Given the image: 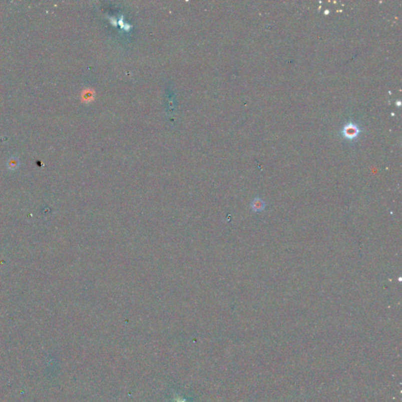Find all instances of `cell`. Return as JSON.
I'll list each match as a JSON object with an SVG mask.
<instances>
[{"mask_svg": "<svg viewBox=\"0 0 402 402\" xmlns=\"http://www.w3.org/2000/svg\"><path fill=\"white\" fill-rule=\"evenodd\" d=\"M252 208H253L255 211H261L264 208L265 204L261 199L257 198L255 199L253 202H252Z\"/></svg>", "mask_w": 402, "mask_h": 402, "instance_id": "7a4b0ae2", "label": "cell"}, {"mask_svg": "<svg viewBox=\"0 0 402 402\" xmlns=\"http://www.w3.org/2000/svg\"><path fill=\"white\" fill-rule=\"evenodd\" d=\"M343 134L347 139H354L359 134V128L357 127V125L350 123V124L346 125L345 127H344Z\"/></svg>", "mask_w": 402, "mask_h": 402, "instance_id": "6da1fadb", "label": "cell"}]
</instances>
